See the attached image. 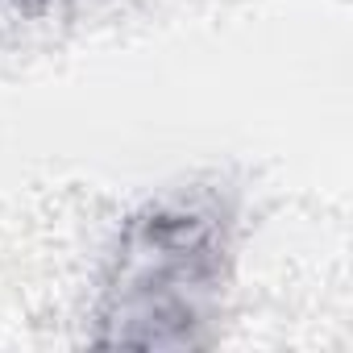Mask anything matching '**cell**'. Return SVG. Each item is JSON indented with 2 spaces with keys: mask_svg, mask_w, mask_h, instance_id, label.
<instances>
[{
  "mask_svg": "<svg viewBox=\"0 0 353 353\" xmlns=\"http://www.w3.org/2000/svg\"><path fill=\"white\" fill-rule=\"evenodd\" d=\"M233 221L212 192H179L137 208L108 254L96 341L192 349L208 341L229 283Z\"/></svg>",
  "mask_w": 353,
  "mask_h": 353,
  "instance_id": "cell-1",
  "label": "cell"
}]
</instances>
